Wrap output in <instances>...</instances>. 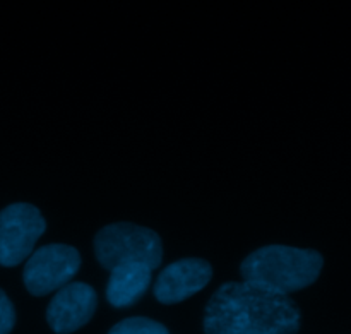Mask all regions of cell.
<instances>
[{"label":"cell","instance_id":"cell-1","mask_svg":"<svg viewBox=\"0 0 351 334\" xmlns=\"http://www.w3.org/2000/svg\"><path fill=\"white\" fill-rule=\"evenodd\" d=\"M300 311L288 295L242 281L226 283L209 300L206 334H295Z\"/></svg>","mask_w":351,"mask_h":334},{"label":"cell","instance_id":"cell-2","mask_svg":"<svg viewBox=\"0 0 351 334\" xmlns=\"http://www.w3.org/2000/svg\"><path fill=\"white\" fill-rule=\"evenodd\" d=\"M324 259L317 250L288 246H267L242 263L243 281L278 294L290 295L307 288L321 274Z\"/></svg>","mask_w":351,"mask_h":334},{"label":"cell","instance_id":"cell-3","mask_svg":"<svg viewBox=\"0 0 351 334\" xmlns=\"http://www.w3.org/2000/svg\"><path fill=\"white\" fill-rule=\"evenodd\" d=\"M95 252L99 264L110 271L129 263H143L156 270L163 259L158 233L132 223H113L99 230L95 239Z\"/></svg>","mask_w":351,"mask_h":334},{"label":"cell","instance_id":"cell-4","mask_svg":"<svg viewBox=\"0 0 351 334\" xmlns=\"http://www.w3.org/2000/svg\"><path fill=\"white\" fill-rule=\"evenodd\" d=\"M47 223L34 206L17 202L0 211V266L12 267L33 254Z\"/></svg>","mask_w":351,"mask_h":334},{"label":"cell","instance_id":"cell-5","mask_svg":"<svg viewBox=\"0 0 351 334\" xmlns=\"http://www.w3.org/2000/svg\"><path fill=\"white\" fill-rule=\"evenodd\" d=\"M81 266L79 252L71 246L51 243L31 254L24 266L23 280L27 291L36 297L60 290Z\"/></svg>","mask_w":351,"mask_h":334},{"label":"cell","instance_id":"cell-6","mask_svg":"<svg viewBox=\"0 0 351 334\" xmlns=\"http://www.w3.org/2000/svg\"><path fill=\"white\" fill-rule=\"evenodd\" d=\"M95 311V290L86 283H67L51 298L47 321L55 333L69 334L88 324Z\"/></svg>","mask_w":351,"mask_h":334},{"label":"cell","instance_id":"cell-7","mask_svg":"<svg viewBox=\"0 0 351 334\" xmlns=\"http://www.w3.org/2000/svg\"><path fill=\"white\" fill-rule=\"evenodd\" d=\"M213 267L208 261L182 259L161 271L154 295L161 304H178L201 291L211 281Z\"/></svg>","mask_w":351,"mask_h":334},{"label":"cell","instance_id":"cell-8","mask_svg":"<svg viewBox=\"0 0 351 334\" xmlns=\"http://www.w3.org/2000/svg\"><path fill=\"white\" fill-rule=\"evenodd\" d=\"M151 267L143 263L120 264L110 274L106 297L113 307H129L136 304L151 283Z\"/></svg>","mask_w":351,"mask_h":334},{"label":"cell","instance_id":"cell-9","mask_svg":"<svg viewBox=\"0 0 351 334\" xmlns=\"http://www.w3.org/2000/svg\"><path fill=\"white\" fill-rule=\"evenodd\" d=\"M108 334H170L163 324L151 319L130 318L113 326Z\"/></svg>","mask_w":351,"mask_h":334},{"label":"cell","instance_id":"cell-10","mask_svg":"<svg viewBox=\"0 0 351 334\" xmlns=\"http://www.w3.org/2000/svg\"><path fill=\"white\" fill-rule=\"evenodd\" d=\"M16 324V311L12 302L0 290V334H10Z\"/></svg>","mask_w":351,"mask_h":334}]
</instances>
